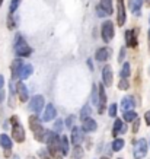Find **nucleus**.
<instances>
[{
    "label": "nucleus",
    "mask_w": 150,
    "mask_h": 159,
    "mask_svg": "<svg viewBox=\"0 0 150 159\" xmlns=\"http://www.w3.org/2000/svg\"><path fill=\"white\" fill-rule=\"evenodd\" d=\"M109 54H111V50H108L107 47H104V48H99L95 54V58H96L98 61H107L108 58H109Z\"/></svg>",
    "instance_id": "4468645a"
},
{
    "label": "nucleus",
    "mask_w": 150,
    "mask_h": 159,
    "mask_svg": "<svg viewBox=\"0 0 150 159\" xmlns=\"http://www.w3.org/2000/svg\"><path fill=\"white\" fill-rule=\"evenodd\" d=\"M144 121H146V124L147 125H150V110L144 114Z\"/></svg>",
    "instance_id": "e433bc0d"
},
{
    "label": "nucleus",
    "mask_w": 150,
    "mask_h": 159,
    "mask_svg": "<svg viewBox=\"0 0 150 159\" xmlns=\"http://www.w3.org/2000/svg\"><path fill=\"white\" fill-rule=\"evenodd\" d=\"M102 80H104V86L109 88L112 85V67L111 66H105L102 69Z\"/></svg>",
    "instance_id": "0eeeda50"
},
{
    "label": "nucleus",
    "mask_w": 150,
    "mask_h": 159,
    "mask_svg": "<svg viewBox=\"0 0 150 159\" xmlns=\"http://www.w3.org/2000/svg\"><path fill=\"white\" fill-rule=\"evenodd\" d=\"M83 121V124H82V127H83V130L85 131H95L96 130V127H98V124H96V121L93 120V118H85V120H82Z\"/></svg>",
    "instance_id": "dca6fc26"
},
{
    "label": "nucleus",
    "mask_w": 150,
    "mask_h": 159,
    "mask_svg": "<svg viewBox=\"0 0 150 159\" xmlns=\"http://www.w3.org/2000/svg\"><path fill=\"white\" fill-rule=\"evenodd\" d=\"M19 2H20V0H12V2H10V13H13L15 10L18 9V6H19Z\"/></svg>",
    "instance_id": "7c9ffc66"
},
{
    "label": "nucleus",
    "mask_w": 150,
    "mask_h": 159,
    "mask_svg": "<svg viewBox=\"0 0 150 159\" xmlns=\"http://www.w3.org/2000/svg\"><path fill=\"white\" fill-rule=\"evenodd\" d=\"M60 150L61 153L66 156L68 153V137L67 136H61V140H60Z\"/></svg>",
    "instance_id": "aec40b11"
},
{
    "label": "nucleus",
    "mask_w": 150,
    "mask_h": 159,
    "mask_svg": "<svg viewBox=\"0 0 150 159\" xmlns=\"http://www.w3.org/2000/svg\"><path fill=\"white\" fill-rule=\"evenodd\" d=\"M57 116V111H55V107L53 104H48L45 107V111H44V116H42V121H51L55 118Z\"/></svg>",
    "instance_id": "9b49d317"
},
{
    "label": "nucleus",
    "mask_w": 150,
    "mask_h": 159,
    "mask_svg": "<svg viewBox=\"0 0 150 159\" xmlns=\"http://www.w3.org/2000/svg\"><path fill=\"white\" fill-rule=\"evenodd\" d=\"M124 57H126V50L121 48V51H120V57H118V61H122Z\"/></svg>",
    "instance_id": "4c0bfd02"
},
{
    "label": "nucleus",
    "mask_w": 150,
    "mask_h": 159,
    "mask_svg": "<svg viewBox=\"0 0 150 159\" xmlns=\"http://www.w3.org/2000/svg\"><path fill=\"white\" fill-rule=\"evenodd\" d=\"M26 159H37V158H35V156H28Z\"/></svg>",
    "instance_id": "a19ab883"
},
{
    "label": "nucleus",
    "mask_w": 150,
    "mask_h": 159,
    "mask_svg": "<svg viewBox=\"0 0 150 159\" xmlns=\"http://www.w3.org/2000/svg\"><path fill=\"white\" fill-rule=\"evenodd\" d=\"M141 5H143V0H130V7H131V10H133L134 15L140 13Z\"/></svg>",
    "instance_id": "6ab92c4d"
},
{
    "label": "nucleus",
    "mask_w": 150,
    "mask_h": 159,
    "mask_svg": "<svg viewBox=\"0 0 150 159\" xmlns=\"http://www.w3.org/2000/svg\"><path fill=\"white\" fill-rule=\"evenodd\" d=\"M3 86H5V77L0 75V89H3Z\"/></svg>",
    "instance_id": "58836bf2"
},
{
    "label": "nucleus",
    "mask_w": 150,
    "mask_h": 159,
    "mask_svg": "<svg viewBox=\"0 0 150 159\" xmlns=\"http://www.w3.org/2000/svg\"><path fill=\"white\" fill-rule=\"evenodd\" d=\"M126 131H127V129H126V125H124V123H122V120L117 118L115 123H114V130H112L114 137H117L118 133H126Z\"/></svg>",
    "instance_id": "f3484780"
},
{
    "label": "nucleus",
    "mask_w": 150,
    "mask_h": 159,
    "mask_svg": "<svg viewBox=\"0 0 150 159\" xmlns=\"http://www.w3.org/2000/svg\"><path fill=\"white\" fill-rule=\"evenodd\" d=\"M147 155V142L140 139L134 146V159H143Z\"/></svg>",
    "instance_id": "20e7f679"
},
{
    "label": "nucleus",
    "mask_w": 150,
    "mask_h": 159,
    "mask_svg": "<svg viewBox=\"0 0 150 159\" xmlns=\"http://www.w3.org/2000/svg\"><path fill=\"white\" fill-rule=\"evenodd\" d=\"M54 129H55V131H61V129H63V121H61V120H57V121H55Z\"/></svg>",
    "instance_id": "72a5a7b5"
},
{
    "label": "nucleus",
    "mask_w": 150,
    "mask_h": 159,
    "mask_svg": "<svg viewBox=\"0 0 150 159\" xmlns=\"http://www.w3.org/2000/svg\"><path fill=\"white\" fill-rule=\"evenodd\" d=\"M32 72H34V67H32L31 64H24V67H22V70H20L19 77L22 79V80H25V79H28V77L32 75Z\"/></svg>",
    "instance_id": "a211bd4d"
},
{
    "label": "nucleus",
    "mask_w": 150,
    "mask_h": 159,
    "mask_svg": "<svg viewBox=\"0 0 150 159\" xmlns=\"http://www.w3.org/2000/svg\"><path fill=\"white\" fill-rule=\"evenodd\" d=\"M139 127H140V120L136 118V120H134V125H133V131L137 133V131H139Z\"/></svg>",
    "instance_id": "f704fd0d"
},
{
    "label": "nucleus",
    "mask_w": 150,
    "mask_h": 159,
    "mask_svg": "<svg viewBox=\"0 0 150 159\" xmlns=\"http://www.w3.org/2000/svg\"><path fill=\"white\" fill-rule=\"evenodd\" d=\"M105 107H107V93H105V86L101 85L99 86V105H98L99 114H102L105 111Z\"/></svg>",
    "instance_id": "9d476101"
},
{
    "label": "nucleus",
    "mask_w": 150,
    "mask_h": 159,
    "mask_svg": "<svg viewBox=\"0 0 150 159\" xmlns=\"http://www.w3.org/2000/svg\"><path fill=\"white\" fill-rule=\"evenodd\" d=\"M13 26H15V22L12 20V13H10L9 18H7V28H9V29H13Z\"/></svg>",
    "instance_id": "c9c22d12"
},
{
    "label": "nucleus",
    "mask_w": 150,
    "mask_h": 159,
    "mask_svg": "<svg viewBox=\"0 0 150 159\" xmlns=\"http://www.w3.org/2000/svg\"><path fill=\"white\" fill-rule=\"evenodd\" d=\"M96 15L99 16V18H104V16H107V12L104 10V7H102L101 5H99V6L96 7Z\"/></svg>",
    "instance_id": "2f4dec72"
},
{
    "label": "nucleus",
    "mask_w": 150,
    "mask_h": 159,
    "mask_svg": "<svg viewBox=\"0 0 150 159\" xmlns=\"http://www.w3.org/2000/svg\"><path fill=\"white\" fill-rule=\"evenodd\" d=\"M136 105V102H134V98L133 97H124L121 101V110L122 112H126V111H133Z\"/></svg>",
    "instance_id": "ddd939ff"
},
{
    "label": "nucleus",
    "mask_w": 150,
    "mask_h": 159,
    "mask_svg": "<svg viewBox=\"0 0 150 159\" xmlns=\"http://www.w3.org/2000/svg\"><path fill=\"white\" fill-rule=\"evenodd\" d=\"M44 104H45V99H44L42 95H35L29 102V108H31V111H34L35 114H39L41 110L44 108Z\"/></svg>",
    "instance_id": "39448f33"
},
{
    "label": "nucleus",
    "mask_w": 150,
    "mask_h": 159,
    "mask_svg": "<svg viewBox=\"0 0 150 159\" xmlns=\"http://www.w3.org/2000/svg\"><path fill=\"white\" fill-rule=\"evenodd\" d=\"M101 34H102V39L105 43H109L112 38H114V24L111 20H107L102 24V28H101Z\"/></svg>",
    "instance_id": "7ed1b4c3"
},
{
    "label": "nucleus",
    "mask_w": 150,
    "mask_h": 159,
    "mask_svg": "<svg viewBox=\"0 0 150 159\" xmlns=\"http://www.w3.org/2000/svg\"><path fill=\"white\" fill-rule=\"evenodd\" d=\"M12 136H13V140L18 142V143H22V142L26 139L25 129L22 127V124L18 121L16 117H12Z\"/></svg>",
    "instance_id": "f03ea898"
},
{
    "label": "nucleus",
    "mask_w": 150,
    "mask_h": 159,
    "mask_svg": "<svg viewBox=\"0 0 150 159\" xmlns=\"http://www.w3.org/2000/svg\"><path fill=\"white\" fill-rule=\"evenodd\" d=\"M149 41H150V29H149Z\"/></svg>",
    "instance_id": "79ce46f5"
},
{
    "label": "nucleus",
    "mask_w": 150,
    "mask_h": 159,
    "mask_svg": "<svg viewBox=\"0 0 150 159\" xmlns=\"http://www.w3.org/2000/svg\"><path fill=\"white\" fill-rule=\"evenodd\" d=\"M109 116L111 117L117 116V104H111V107H109Z\"/></svg>",
    "instance_id": "473e14b6"
},
{
    "label": "nucleus",
    "mask_w": 150,
    "mask_h": 159,
    "mask_svg": "<svg viewBox=\"0 0 150 159\" xmlns=\"http://www.w3.org/2000/svg\"><path fill=\"white\" fill-rule=\"evenodd\" d=\"M126 43L128 47H137L139 45V41H137V34H136V29H128L126 32Z\"/></svg>",
    "instance_id": "6e6552de"
},
{
    "label": "nucleus",
    "mask_w": 150,
    "mask_h": 159,
    "mask_svg": "<svg viewBox=\"0 0 150 159\" xmlns=\"http://www.w3.org/2000/svg\"><path fill=\"white\" fill-rule=\"evenodd\" d=\"M126 7H124V0H117V22L120 26L126 24Z\"/></svg>",
    "instance_id": "423d86ee"
},
{
    "label": "nucleus",
    "mask_w": 150,
    "mask_h": 159,
    "mask_svg": "<svg viewBox=\"0 0 150 159\" xmlns=\"http://www.w3.org/2000/svg\"><path fill=\"white\" fill-rule=\"evenodd\" d=\"M0 101H3V91L0 92Z\"/></svg>",
    "instance_id": "ea45409f"
},
{
    "label": "nucleus",
    "mask_w": 150,
    "mask_h": 159,
    "mask_svg": "<svg viewBox=\"0 0 150 159\" xmlns=\"http://www.w3.org/2000/svg\"><path fill=\"white\" fill-rule=\"evenodd\" d=\"M0 146L9 150L10 148H12V139H10L7 134H2L0 136Z\"/></svg>",
    "instance_id": "412c9836"
},
{
    "label": "nucleus",
    "mask_w": 150,
    "mask_h": 159,
    "mask_svg": "<svg viewBox=\"0 0 150 159\" xmlns=\"http://www.w3.org/2000/svg\"><path fill=\"white\" fill-rule=\"evenodd\" d=\"M83 129H80V127H73L72 130V143L74 146H79L80 143H82L83 140Z\"/></svg>",
    "instance_id": "1a4fd4ad"
},
{
    "label": "nucleus",
    "mask_w": 150,
    "mask_h": 159,
    "mask_svg": "<svg viewBox=\"0 0 150 159\" xmlns=\"http://www.w3.org/2000/svg\"><path fill=\"white\" fill-rule=\"evenodd\" d=\"M102 159H108V158H107V156H104V158H102Z\"/></svg>",
    "instance_id": "37998d69"
},
{
    "label": "nucleus",
    "mask_w": 150,
    "mask_h": 159,
    "mask_svg": "<svg viewBox=\"0 0 150 159\" xmlns=\"http://www.w3.org/2000/svg\"><path fill=\"white\" fill-rule=\"evenodd\" d=\"M22 67H24V63H22V60H20V58H15L13 63H12V66H10V69H12V79L19 77Z\"/></svg>",
    "instance_id": "f8f14e48"
},
{
    "label": "nucleus",
    "mask_w": 150,
    "mask_h": 159,
    "mask_svg": "<svg viewBox=\"0 0 150 159\" xmlns=\"http://www.w3.org/2000/svg\"><path fill=\"white\" fill-rule=\"evenodd\" d=\"M90 112H92L90 107H89V105H85L82 108V111H80V118H82V120H85V118H89Z\"/></svg>",
    "instance_id": "bb28decb"
},
{
    "label": "nucleus",
    "mask_w": 150,
    "mask_h": 159,
    "mask_svg": "<svg viewBox=\"0 0 150 159\" xmlns=\"http://www.w3.org/2000/svg\"><path fill=\"white\" fill-rule=\"evenodd\" d=\"M101 6L104 7V10L107 12V15H112V13H114L112 0H101Z\"/></svg>",
    "instance_id": "4be33fe9"
},
{
    "label": "nucleus",
    "mask_w": 150,
    "mask_h": 159,
    "mask_svg": "<svg viewBox=\"0 0 150 159\" xmlns=\"http://www.w3.org/2000/svg\"><path fill=\"white\" fill-rule=\"evenodd\" d=\"M130 73H131V66H130V63H124V64H122L121 72H120V76H121L122 79H127V77L130 76Z\"/></svg>",
    "instance_id": "b1692460"
},
{
    "label": "nucleus",
    "mask_w": 150,
    "mask_h": 159,
    "mask_svg": "<svg viewBox=\"0 0 150 159\" xmlns=\"http://www.w3.org/2000/svg\"><path fill=\"white\" fill-rule=\"evenodd\" d=\"M124 139H120V137H115V140L112 142V150L114 152H118V150H121L124 148Z\"/></svg>",
    "instance_id": "5701e85b"
},
{
    "label": "nucleus",
    "mask_w": 150,
    "mask_h": 159,
    "mask_svg": "<svg viewBox=\"0 0 150 159\" xmlns=\"http://www.w3.org/2000/svg\"><path fill=\"white\" fill-rule=\"evenodd\" d=\"M92 102L95 105H99V86H92Z\"/></svg>",
    "instance_id": "393cba45"
},
{
    "label": "nucleus",
    "mask_w": 150,
    "mask_h": 159,
    "mask_svg": "<svg viewBox=\"0 0 150 159\" xmlns=\"http://www.w3.org/2000/svg\"><path fill=\"white\" fill-rule=\"evenodd\" d=\"M15 53L19 57H28L32 54V48L26 44V41L20 35H16V39H15Z\"/></svg>",
    "instance_id": "f257e3e1"
},
{
    "label": "nucleus",
    "mask_w": 150,
    "mask_h": 159,
    "mask_svg": "<svg viewBox=\"0 0 150 159\" xmlns=\"http://www.w3.org/2000/svg\"><path fill=\"white\" fill-rule=\"evenodd\" d=\"M83 156V150L80 149V146H76V149L72 152V159H80Z\"/></svg>",
    "instance_id": "cd10ccee"
},
{
    "label": "nucleus",
    "mask_w": 150,
    "mask_h": 159,
    "mask_svg": "<svg viewBox=\"0 0 150 159\" xmlns=\"http://www.w3.org/2000/svg\"><path fill=\"white\" fill-rule=\"evenodd\" d=\"M74 121H76V117H74V116H68L67 120H66V125H67L68 129H72V127H74Z\"/></svg>",
    "instance_id": "c756f323"
},
{
    "label": "nucleus",
    "mask_w": 150,
    "mask_h": 159,
    "mask_svg": "<svg viewBox=\"0 0 150 159\" xmlns=\"http://www.w3.org/2000/svg\"><path fill=\"white\" fill-rule=\"evenodd\" d=\"M122 118H124L126 121H128V123H131V121H134L137 118V114L134 112V111H126L124 116H122Z\"/></svg>",
    "instance_id": "a878e982"
},
{
    "label": "nucleus",
    "mask_w": 150,
    "mask_h": 159,
    "mask_svg": "<svg viewBox=\"0 0 150 159\" xmlns=\"http://www.w3.org/2000/svg\"><path fill=\"white\" fill-rule=\"evenodd\" d=\"M16 91H18V95H19V99L22 102H26L28 101V88L25 86L22 82L18 83V86H16Z\"/></svg>",
    "instance_id": "2eb2a0df"
},
{
    "label": "nucleus",
    "mask_w": 150,
    "mask_h": 159,
    "mask_svg": "<svg viewBox=\"0 0 150 159\" xmlns=\"http://www.w3.org/2000/svg\"><path fill=\"white\" fill-rule=\"evenodd\" d=\"M130 88V82L127 80V79H121L120 82H118V89H121V91H126Z\"/></svg>",
    "instance_id": "c85d7f7f"
}]
</instances>
